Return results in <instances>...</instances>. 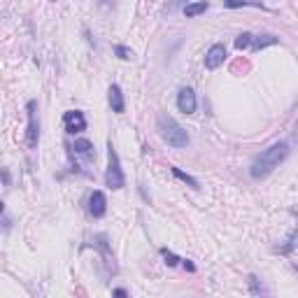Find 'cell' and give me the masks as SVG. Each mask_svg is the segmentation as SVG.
Returning <instances> with one entry per match:
<instances>
[{
    "mask_svg": "<svg viewBox=\"0 0 298 298\" xmlns=\"http://www.w3.org/2000/svg\"><path fill=\"white\" fill-rule=\"evenodd\" d=\"M72 149H74V154L82 156L84 161H94L96 158V147H94L91 140H86V138H77L74 144H72Z\"/></svg>",
    "mask_w": 298,
    "mask_h": 298,
    "instance_id": "10",
    "label": "cell"
},
{
    "mask_svg": "<svg viewBox=\"0 0 298 298\" xmlns=\"http://www.w3.org/2000/svg\"><path fill=\"white\" fill-rule=\"evenodd\" d=\"M294 247H296V230H292V233H289V240H286V244L284 247H280V254H292V250Z\"/></svg>",
    "mask_w": 298,
    "mask_h": 298,
    "instance_id": "20",
    "label": "cell"
},
{
    "mask_svg": "<svg viewBox=\"0 0 298 298\" xmlns=\"http://www.w3.org/2000/svg\"><path fill=\"white\" fill-rule=\"evenodd\" d=\"M98 2H100V5H105V2H108V0H98Z\"/></svg>",
    "mask_w": 298,
    "mask_h": 298,
    "instance_id": "25",
    "label": "cell"
},
{
    "mask_svg": "<svg viewBox=\"0 0 298 298\" xmlns=\"http://www.w3.org/2000/svg\"><path fill=\"white\" fill-rule=\"evenodd\" d=\"M0 180H2V184H5V186H10V184H12V175H10V170H7V168H0Z\"/></svg>",
    "mask_w": 298,
    "mask_h": 298,
    "instance_id": "21",
    "label": "cell"
},
{
    "mask_svg": "<svg viewBox=\"0 0 298 298\" xmlns=\"http://www.w3.org/2000/svg\"><path fill=\"white\" fill-rule=\"evenodd\" d=\"M105 186L112 191H119L126 186V175L122 170V158L116 154L112 140L108 142V168H105Z\"/></svg>",
    "mask_w": 298,
    "mask_h": 298,
    "instance_id": "3",
    "label": "cell"
},
{
    "mask_svg": "<svg viewBox=\"0 0 298 298\" xmlns=\"http://www.w3.org/2000/svg\"><path fill=\"white\" fill-rule=\"evenodd\" d=\"M252 38H254V35L252 33H247V30H244V33H240L236 38V49L238 52H242V49H250V44H252Z\"/></svg>",
    "mask_w": 298,
    "mask_h": 298,
    "instance_id": "19",
    "label": "cell"
},
{
    "mask_svg": "<svg viewBox=\"0 0 298 298\" xmlns=\"http://www.w3.org/2000/svg\"><path fill=\"white\" fill-rule=\"evenodd\" d=\"M156 130L163 138V142L172 149H184V147H189V142H191L186 128H184L182 124H177L170 114H166V112L158 114V119H156Z\"/></svg>",
    "mask_w": 298,
    "mask_h": 298,
    "instance_id": "2",
    "label": "cell"
},
{
    "mask_svg": "<svg viewBox=\"0 0 298 298\" xmlns=\"http://www.w3.org/2000/svg\"><path fill=\"white\" fill-rule=\"evenodd\" d=\"M208 10H210V2H205V0H200V2H186L184 5V16L186 19H196V16L205 14Z\"/></svg>",
    "mask_w": 298,
    "mask_h": 298,
    "instance_id": "13",
    "label": "cell"
},
{
    "mask_svg": "<svg viewBox=\"0 0 298 298\" xmlns=\"http://www.w3.org/2000/svg\"><path fill=\"white\" fill-rule=\"evenodd\" d=\"M2 212H5V203H2V200H0V214H2Z\"/></svg>",
    "mask_w": 298,
    "mask_h": 298,
    "instance_id": "24",
    "label": "cell"
},
{
    "mask_svg": "<svg viewBox=\"0 0 298 298\" xmlns=\"http://www.w3.org/2000/svg\"><path fill=\"white\" fill-rule=\"evenodd\" d=\"M26 114H28V126H26V147L38 149L40 142V119H38V100L26 102Z\"/></svg>",
    "mask_w": 298,
    "mask_h": 298,
    "instance_id": "4",
    "label": "cell"
},
{
    "mask_svg": "<svg viewBox=\"0 0 298 298\" xmlns=\"http://www.w3.org/2000/svg\"><path fill=\"white\" fill-rule=\"evenodd\" d=\"M161 256H163V264L168 266V268H175V266H180V256H177L175 252H170L168 247H161Z\"/></svg>",
    "mask_w": 298,
    "mask_h": 298,
    "instance_id": "17",
    "label": "cell"
},
{
    "mask_svg": "<svg viewBox=\"0 0 298 298\" xmlns=\"http://www.w3.org/2000/svg\"><path fill=\"white\" fill-rule=\"evenodd\" d=\"M91 242H94V247H98L102 254V258H105V264H112L114 266V256H112V250H110V240L105 233H96L94 238H91Z\"/></svg>",
    "mask_w": 298,
    "mask_h": 298,
    "instance_id": "11",
    "label": "cell"
},
{
    "mask_svg": "<svg viewBox=\"0 0 298 298\" xmlns=\"http://www.w3.org/2000/svg\"><path fill=\"white\" fill-rule=\"evenodd\" d=\"M63 124H66V133L68 136H77L82 130H86V116L82 110H68L63 114Z\"/></svg>",
    "mask_w": 298,
    "mask_h": 298,
    "instance_id": "5",
    "label": "cell"
},
{
    "mask_svg": "<svg viewBox=\"0 0 298 298\" xmlns=\"http://www.w3.org/2000/svg\"><path fill=\"white\" fill-rule=\"evenodd\" d=\"M112 296H119V298H126V296H128V292H126V289H112Z\"/></svg>",
    "mask_w": 298,
    "mask_h": 298,
    "instance_id": "23",
    "label": "cell"
},
{
    "mask_svg": "<svg viewBox=\"0 0 298 298\" xmlns=\"http://www.w3.org/2000/svg\"><path fill=\"white\" fill-rule=\"evenodd\" d=\"M222 2L228 10H240V7H261V10H266V5L261 0H222Z\"/></svg>",
    "mask_w": 298,
    "mask_h": 298,
    "instance_id": "15",
    "label": "cell"
},
{
    "mask_svg": "<svg viewBox=\"0 0 298 298\" xmlns=\"http://www.w3.org/2000/svg\"><path fill=\"white\" fill-rule=\"evenodd\" d=\"M278 42H280V38H278V35H272V33L254 35V38H252V44H250V49H252V52H261V49H266V47H272V44H278Z\"/></svg>",
    "mask_w": 298,
    "mask_h": 298,
    "instance_id": "12",
    "label": "cell"
},
{
    "mask_svg": "<svg viewBox=\"0 0 298 298\" xmlns=\"http://www.w3.org/2000/svg\"><path fill=\"white\" fill-rule=\"evenodd\" d=\"M177 110L182 114H194L196 112V91L191 86H182L177 94Z\"/></svg>",
    "mask_w": 298,
    "mask_h": 298,
    "instance_id": "7",
    "label": "cell"
},
{
    "mask_svg": "<svg viewBox=\"0 0 298 298\" xmlns=\"http://www.w3.org/2000/svg\"><path fill=\"white\" fill-rule=\"evenodd\" d=\"M224 61H226V44L214 42V44L205 52V68H208V70H217Z\"/></svg>",
    "mask_w": 298,
    "mask_h": 298,
    "instance_id": "8",
    "label": "cell"
},
{
    "mask_svg": "<svg viewBox=\"0 0 298 298\" xmlns=\"http://www.w3.org/2000/svg\"><path fill=\"white\" fill-rule=\"evenodd\" d=\"M247 282H250V292L254 294V296H266V289H264V284H261V282H258V278L256 275H250V278H247Z\"/></svg>",
    "mask_w": 298,
    "mask_h": 298,
    "instance_id": "18",
    "label": "cell"
},
{
    "mask_svg": "<svg viewBox=\"0 0 298 298\" xmlns=\"http://www.w3.org/2000/svg\"><path fill=\"white\" fill-rule=\"evenodd\" d=\"M180 261H182V268H184V270H189V272H196V266L191 264L189 258H180Z\"/></svg>",
    "mask_w": 298,
    "mask_h": 298,
    "instance_id": "22",
    "label": "cell"
},
{
    "mask_svg": "<svg viewBox=\"0 0 298 298\" xmlns=\"http://www.w3.org/2000/svg\"><path fill=\"white\" fill-rule=\"evenodd\" d=\"M88 214L94 219H102L105 214H108V198H105V194L102 191H91V196H88Z\"/></svg>",
    "mask_w": 298,
    "mask_h": 298,
    "instance_id": "6",
    "label": "cell"
},
{
    "mask_svg": "<svg viewBox=\"0 0 298 298\" xmlns=\"http://www.w3.org/2000/svg\"><path fill=\"white\" fill-rule=\"evenodd\" d=\"M108 102H110V108H112V112H116V114L126 112V98H124V91L119 84H112L108 88Z\"/></svg>",
    "mask_w": 298,
    "mask_h": 298,
    "instance_id": "9",
    "label": "cell"
},
{
    "mask_svg": "<svg viewBox=\"0 0 298 298\" xmlns=\"http://www.w3.org/2000/svg\"><path fill=\"white\" fill-rule=\"evenodd\" d=\"M54 2H56V0H54Z\"/></svg>",
    "mask_w": 298,
    "mask_h": 298,
    "instance_id": "26",
    "label": "cell"
},
{
    "mask_svg": "<svg viewBox=\"0 0 298 298\" xmlns=\"http://www.w3.org/2000/svg\"><path fill=\"white\" fill-rule=\"evenodd\" d=\"M114 56L119 61H133V49L126 47V44H114Z\"/></svg>",
    "mask_w": 298,
    "mask_h": 298,
    "instance_id": "16",
    "label": "cell"
},
{
    "mask_svg": "<svg viewBox=\"0 0 298 298\" xmlns=\"http://www.w3.org/2000/svg\"><path fill=\"white\" fill-rule=\"evenodd\" d=\"M289 152H292V147H289L286 140L272 142L268 149H264L261 154L254 156V161H252V166H250V177L252 180H266L268 175H272V172L286 161Z\"/></svg>",
    "mask_w": 298,
    "mask_h": 298,
    "instance_id": "1",
    "label": "cell"
},
{
    "mask_svg": "<svg viewBox=\"0 0 298 298\" xmlns=\"http://www.w3.org/2000/svg\"><path fill=\"white\" fill-rule=\"evenodd\" d=\"M170 172L177 177V180H182L184 184H189L191 189H200V182H198L196 177H191L189 172H184L182 168H177V166H170Z\"/></svg>",
    "mask_w": 298,
    "mask_h": 298,
    "instance_id": "14",
    "label": "cell"
}]
</instances>
